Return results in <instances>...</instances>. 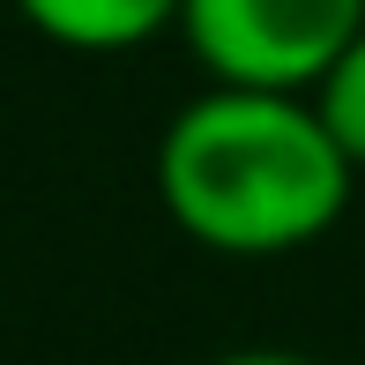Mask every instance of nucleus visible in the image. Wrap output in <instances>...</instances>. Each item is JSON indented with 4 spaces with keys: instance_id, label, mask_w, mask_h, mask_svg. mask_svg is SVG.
I'll return each mask as SVG.
<instances>
[{
    "instance_id": "nucleus-1",
    "label": "nucleus",
    "mask_w": 365,
    "mask_h": 365,
    "mask_svg": "<svg viewBox=\"0 0 365 365\" xmlns=\"http://www.w3.org/2000/svg\"><path fill=\"white\" fill-rule=\"evenodd\" d=\"M358 164L306 90L209 82L157 135V202L224 261H276L328 239L351 209Z\"/></svg>"
},
{
    "instance_id": "nucleus-2",
    "label": "nucleus",
    "mask_w": 365,
    "mask_h": 365,
    "mask_svg": "<svg viewBox=\"0 0 365 365\" xmlns=\"http://www.w3.org/2000/svg\"><path fill=\"white\" fill-rule=\"evenodd\" d=\"M365 30V0H179V38L209 82L313 90Z\"/></svg>"
},
{
    "instance_id": "nucleus-3",
    "label": "nucleus",
    "mask_w": 365,
    "mask_h": 365,
    "mask_svg": "<svg viewBox=\"0 0 365 365\" xmlns=\"http://www.w3.org/2000/svg\"><path fill=\"white\" fill-rule=\"evenodd\" d=\"M15 15L60 53H135L179 30V0H15Z\"/></svg>"
},
{
    "instance_id": "nucleus-4",
    "label": "nucleus",
    "mask_w": 365,
    "mask_h": 365,
    "mask_svg": "<svg viewBox=\"0 0 365 365\" xmlns=\"http://www.w3.org/2000/svg\"><path fill=\"white\" fill-rule=\"evenodd\" d=\"M306 97H313V112L328 120V135L343 142V157H351L358 172H365V30H358L351 45H343V53H336V68L313 82Z\"/></svg>"
},
{
    "instance_id": "nucleus-5",
    "label": "nucleus",
    "mask_w": 365,
    "mask_h": 365,
    "mask_svg": "<svg viewBox=\"0 0 365 365\" xmlns=\"http://www.w3.org/2000/svg\"><path fill=\"white\" fill-rule=\"evenodd\" d=\"M209 365H321V358H306V351H269V343H254V351H224V358H209Z\"/></svg>"
}]
</instances>
